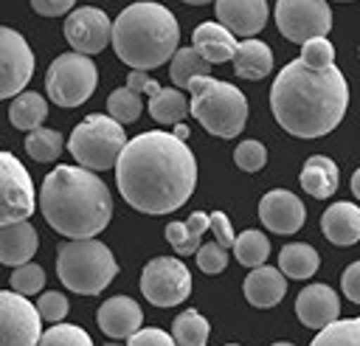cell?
<instances>
[{
  "mask_svg": "<svg viewBox=\"0 0 360 346\" xmlns=\"http://www.w3.org/2000/svg\"><path fill=\"white\" fill-rule=\"evenodd\" d=\"M208 332H211V326L197 309H183L172 321V338L177 346H205Z\"/></svg>",
  "mask_w": 360,
  "mask_h": 346,
  "instance_id": "cell-30",
  "label": "cell"
},
{
  "mask_svg": "<svg viewBox=\"0 0 360 346\" xmlns=\"http://www.w3.org/2000/svg\"><path fill=\"white\" fill-rule=\"evenodd\" d=\"M191 48L205 59V62H211V65H222V62H228V59H233V53H236V39H233V34L222 25V23H200L197 28H194V34H191Z\"/></svg>",
  "mask_w": 360,
  "mask_h": 346,
  "instance_id": "cell-22",
  "label": "cell"
},
{
  "mask_svg": "<svg viewBox=\"0 0 360 346\" xmlns=\"http://www.w3.org/2000/svg\"><path fill=\"white\" fill-rule=\"evenodd\" d=\"M183 3H188V6H205V3H211V0H183Z\"/></svg>",
  "mask_w": 360,
  "mask_h": 346,
  "instance_id": "cell-48",
  "label": "cell"
},
{
  "mask_svg": "<svg viewBox=\"0 0 360 346\" xmlns=\"http://www.w3.org/2000/svg\"><path fill=\"white\" fill-rule=\"evenodd\" d=\"M276 25L290 39L304 45L307 39L326 37L332 28V11L326 0H278Z\"/></svg>",
  "mask_w": 360,
  "mask_h": 346,
  "instance_id": "cell-10",
  "label": "cell"
},
{
  "mask_svg": "<svg viewBox=\"0 0 360 346\" xmlns=\"http://www.w3.org/2000/svg\"><path fill=\"white\" fill-rule=\"evenodd\" d=\"M73 3L76 0H31V8L42 17H59V14H68Z\"/></svg>",
  "mask_w": 360,
  "mask_h": 346,
  "instance_id": "cell-44",
  "label": "cell"
},
{
  "mask_svg": "<svg viewBox=\"0 0 360 346\" xmlns=\"http://www.w3.org/2000/svg\"><path fill=\"white\" fill-rule=\"evenodd\" d=\"M208 225H211V214L194 211L186 222H169L166 239L180 256H191L200 250V239H202V231H208Z\"/></svg>",
  "mask_w": 360,
  "mask_h": 346,
  "instance_id": "cell-25",
  "label": "cell"
},
{
  "mask_svg": "<svg viewBox=\"0 0 360 346\" xmlns=\"http://www.w3.org/2000/svg\"><path fill=\"white\" fill-rule=\"evenodd\" d=\"M233 253H236L239 264H245V267H250V270H253V267H262V264L267 262V256H270V239H267L262 231L248 228V231H242V233L236 236Z\"/></svg>",
  "mask_w": 360,
  "mask_h": 346,
  "instance_id": "cell-31",
  "label": "cell"
},
{
  "mask_svg": "<svg viewBox=\"0 0 360 346\" xmlns=\"http://www.w3.org/2000/svg\"><path fill=\"white\" fill-rule=\"evenodd\" d=\"M62 135L56 132V129H45V127H37V129H31L28 135H25V152L34 158V160H39V163H51V160H56L59 158V152H62Z\"/></svg>",
  "mask_w": 360,
  "mask_h": 346,
  "instance_id": "cell-33",
  "label": "cell"
},
{
  "mask_svg": "<svg viewBox=\"0 0 360 346\" xmlns=\"http://www.w3.org/2000/svg\"><path fill=\"white\" fill-rule=\"evenodd\" d=\"M233 163H236L242 172H259V169L267 163V149H264V143H259V141H242V143L233 149Z\"/></svg>",
  "mask_w": 360,
  "mask_h": 346,
  "instance_id": "cell-38",
  "label": "cell"
},
{
  "mask_svg": "<svg viewBox=\"0 0 360 346\" xmlns=\"http://www.w3.org/2000/svg\"><path fill=\"white\" fill-rule=\"evenodd\" d=\"M45 115H48V104H45V98H42L39 93H34V90H25V93L14 96V101H11V107H8V121H11L17 129H28V132L37 129V127H42Z\"/></svg>",
  "mask_w": 360,
  "mask_h": 346,
  "instance_id": "cell-28",
  "label": "cell"
},
{
  "mask_svg": "<svg viewBox=\"0 0 360 346\" xmlns=\"http://www.w3.org/2000/svg\"><path fill=\"white\" fill-rule=\"evenodd\" d=\"M338 163L326 155H312L307 158L304 169H301V188L315 197V200H326L338 191Z\"/></svg>",
  "mask_w": 360,
  "mask_h": 346,
  "instance_id": "cell-23",
  "label": "cell"
},
{
  "mask_svg": "<svg viewBox=\"0 0 360 346\" xmlns=\"http://www.w3.org/2000/svg\"><path fill=\"white\" fill-rule=\"evenodd\" d=\"M34 208L37 194L28 169L11 152H0V225L28 219Z\"/></svg>",
  "mask_w": 360,
  "mask_h": 346,
  "instance_id": "cell-11",
  "label": "cell"
},
{
  "mask_svg": "<svg viewBox=\"0 0 360 346\" xmlns=\"http://www.w3.org/2000/svg\"><path fill=\"white\" fill-rule=\"evenodd\" d=\"M340 287H343V295H346L349 301L360 304V259L352 262V264L343 270V276H340Z\"/></svg>",
  "mask_w": 360,
  "mask_h": 346,
  "instance_id": "cell-43",
  "label": "cell"
},
{
  "mask_svg": "<svg viewBox=\"0 0 360 346\" xmlns=\"http://www.w3.org/2000/svg\"><path fill=\"white\" fill-rule=\"evenodd\" d=\"M225 264H228V248H222L219 242H205V245H200V250H197V267H200L202 273H208V276L222 273Z\"/></svg>",
  "mask_w": 360,
  "mask_h": 346,
  "instance_id": "cell-39",
  "label": "cell"
},
{
  "mask_svg": "<svg viewBox=\"0 0 360 346\" xmlns=\"http://www.w3.org/2000/svg\"><path fill=\"white\" fill-rule=\"evenodd\" d=\"M65 39L76 53H84V56L98 53L107 48V42H112V23L96 6L73 8L65 17Z\"/></svg>",
  "mask_w": 360,
  "mask_h": 346,
  "instance_id": "cell-14",
  "label": "cell"
},
{
  "mask_svg": "<svg viewBox=\"0 0 360 346\" xmlns=\"http://www.w3.org/2000/svg\"><path fill=\"white\" fill-rule=\"evenodd\" d=\"M304 65H309V68H329L332 62H335V48H332V42L326 39V37H315V39H307L304 45H301V56H298Z\"/></svg>",
  "mask_w": 360,
  "mask_h": 346,
  "instance_id": "cell-37",
  "label": "cell"
},
{
  "mask_svg": "<svg viewBox=\"0 0 360 346\" xmlns=\"http://www.w3.org/2000/svg\"><path fill=\"white\" fill-rule=\"evenodd\" d=\"M177 42V17L160 3H132L112 23V48L132 70L160 68L174 56Z\"/></svg>",
  "mask_w": 360,
  "mask_h": 346,
  "instance_id": "cell-4",
  "label": "cell"
},
{
  "mask_svg": "<svg viewBox=\"0 0 360 346\" xmlns=\"http://www.w3.org/2000/svg\"><path fill=\"white\" fill-rule=\"evenodd\" d=\"M309 346H360V318H338L335 323L318 329Z\"/></svg>",
  "mask_w": 360,
  "mask_h": 346,
  "instance_id": "cell-32",
  "label": "cell"
},
{
  "mask_svg": "<svg viewBox=\"0 0 360 346\" xmlns=\"http://www.w3.org/2000/svg\"><path fill=\"white\" fill-rule=\"evenodd\" d=\"M96 321H98V329H101L107 338L121 340V338H132V335L141 329L143 312H141V307H138L129 295H112V298H107V301L98 307Z\"/></svg>",
  "mask_w": 360,
  "mask_h": 346,
  "instance_id": "cell-18",
  "label": "cell"
},
{
  "mask_svg": "<svg viewBox=\"0 0 360 346\" xmlns=\"http://www.w3.org/2000/svg\"><path fill=\"white\" fill-rule=\"evenodd\" d=\"M188 113L191 107L180 87H160L155 96H149V115L158 124H183Z\"/></svg>",
  "mask_w": 360,
  "mask_h": 346,
  "instance_id": "cell-27",
  "label": "cell"
},
{
  "mask_svg": "<svg viewBox=\"0 0 360 346\" xmlns=\"http://www.w3.org/2000/svg\"><path fill=\"white\" fill-rule=\"evenodd\" d=\"M42 338L39 309L20 293H0V346H37Z\"/></svg>",
  "mask_w": 360,
  "mask_h": 346,
  "instance_id": "cell-12",
  "label": "cell"
},
{
  "mask_svg": "<svg viewBox=\"0 0 360 346\" xmlns=\"http://www.w3.org/2000/svg\"><path fill=\"white\" fill-rule=\"evenodd\" d=\"M169 62V76L177 87H188V82L197 76H211V62H205L194 48H177Z\"/></svg>",
  "mask_w": 360,
  "mask_h": 346,
  "instance_id": "cell-29",
  "label": "cell"
},
{
  "mask_svg": "<svg viewBox=\"0 0 360 346\" xmlns=\"http://www.w3.org/2000/svg\"><path fill=\"white\" fill-rule=\"evenodd\" d=\"M107 346H118V343H107Z\"/></svg>",
  "mask_w": 360,
  "mask_h": 346,
  "instance_id": "cell-50",
  "label": "cell"
},
{
  "mask_svg": "<svg viewBox=\"0 0 360 346\" xmlns=\"http://www.w3.org/2000/svg\"><path fill=\"white\" fill-rule=\"evenodd\" d=\"M349 104L343 73L329 68H309L301 59L284 65L270 87V107L281 129L295 138H321L332 132Z\"/></svg>",
  "mask_w": 360,
  "mask_h": 346,
  "instance_id": "cell-2",
  "label": "cell"
},
{
  "mask_svg": "<svg viewBox=\"0 0 360 346\" xmlns=\"http://www.w3.org/2000/svg\"><path fill=\"white\" fill-rule=\"evenodd\" d=\"M273 346H295V343H287V340H278V343H273Z\"/></svg>",
  "mask_w": 360,
  "mask_h": 346,
  "instance_id": "cell-49",
  "label": "cell"
},
{
  "mask_svg": "<svg viewBox=\"0 0 360 346\" xmlns=\"http://www.w3.org/2000/svg\"><path fill=\"white\" fill-rule=\"evenodd\" d=\"M37 245H39V239L28 219L0 225V264L20 267V264L31 262V256L37 253Z\"/></svg>",
  "mask_w": 360,
  "mask_h": 346,
  "instance_id": "cell-20",
  "label": "cell"
},
{
  "mask_svg": "<svg viewBox=\"0 0 360 346\" xmlns=\"http://www.w3.org/2000/svg\"><path fill=\"white\" fill-rule=\"evenodd\" d=\"M8 284H11V290L20 293V295H34V293H39V290L45 287V270H42L39 264H34V262H25V264L14 267Z\"/></svg>",
  "mask_w": 360,
  "mask_h": 346,
  "instance_id": "cell-36",
  "label": "cell"
},
{
  "mask_svg": "<svg viewBox=\"0 0 360 346\" xmlns=\"http://www.w3.org/2000/svg\"><path fill=\"white\" fill-rule=\"evenodd\" d=\"M318 264H321L318 250L304 242H290L278 253V270L287 278H309L318 270Z\"/></svg>",
  "mask_w": 360,
  "mask_h": 346,
  "instance_id": "cell-26",
  "label": "cell"
},
{
  "mask_svg": "<svg viewBox=\"0 0 360 346\" xmlns=\"http://www.w3.org/2000/svg\"><path fill=\"white\" fill-rule=\"evenodd\" d=\"M228 346H239V343H228Z\"/></svg>",
  "mask_w": 360,
  "mask_h": 346,
  "instance_id": "cell-51",
  "label": "cell"
},
{
  "mask_svg": "<svg viewBox=\"0 0 360 346\" xmlns=\"http://www.w3.org/2000/svg\"><path fill=\"white\" fill-rule=\"evenodd\" d=\"M107 113L118 121V124H132L141 118L143 113V101H141V93L129 90V87H118L110 93L107 98Z\"/></svg>",
  "mask_w": 360,
  "mask_h": 346,
  "instance_id": "cell-34",
  "label": "cell"
},
{
  "mask_svg": "<svg viewBox=\"0 0 360 346\" xmlns=\"http://www.w3.org/2000/svg\"><path fill=\"white\" fill-rule=\"evenodd\" d=\"M233 70L239 79H264L273 70V51L262 39H242L233 53Z\"/></svg>",
  "mask_w": 360,
  "mask_h": 346,
  "instance_id": "cell-24",
  "label": "cell"
},
{
  "mask_svg": "<svg viewBox=\"0 0 360 346\" xmlns=\"http://www.w3.org/2000/svg\"><path fill=\"white\" fill-rule=\"evenodd\" d=\"M37 309H39V315H42L45 321H51V323H62V318L68 315L70 307H68V298H65L59 290H48V293L39 295Z\"/></svg>",
  "mask_w": 360,
  "mask_h": 346,
  "instance_id": "cell-40",
  "label": "cell"
},
{
  "mask_svg": "<svg viewBox=\"0 0 360 346\" xmlns=\"http://www.w3.org/2000/svg\"><path fill=\"white\" fill-rule=\"evenodd\" d=\"M118 273L115 256L104 242L96 239H70L56 250V276L59 281L82 295H98Z\"/></svg>",
  "mask_w": 360,
  "mask_h": 346,
  "instance_id": "cell-6",
  "label": "cell"
},
{
  "mask_svg": "<svg viewBox=\"0 0 360 346\" xmlns=\"http://www.w3.org/2000/svg\"><path fill=\"white\" fill-rule=\"evenodd\" d=\"M124 146H127L124 124H118L112 115H98V113L79 121L68 138L70 155L76 158L79 166L90 172H104L115 166Z\"/></svg>",
  "mask_w": 360,
  "mask_h": 346,
  "instance_id": "cell-7",
  "label": "cell"
},
{
  "mask_svg": "<svg viewBox=\"0 0 360 346\" xmlns=\"http://www.w3.org/2000/svg\"><path fill=\"white\" fill-rule=\"evenodd\" d=\"M141 293L155 307H174L191 293V273L174 256L152 259L141 273Z\"/></svg>",
  "mask_w": 360,
  "mask_h": 346,
  "instance_id": "cell-9",
  "label": "cell"
},
{
  "mask_svg": "<svg viewBox=\"0 0 360 346\" xmlns=\"http://www.w3.org/2000/svg\"><path fill=\"white\" fill-rule=\"evenodd\" d=\"M321 231L338 248L357 245L360 242V208L354 203H332L321 214Z\"/></svg>",
  "mask_w": 360,
  "mask_h": 346,
  "instance_id": "cell-19",
  "label": "cell"
},
{
  "mask_svg": "<svg viewBox=\"0 0 360 346\" xmlns=\"http://www.w3.org/2000/svg\"><path fill=\"white\" fill-rule=\"evenodd\" d=\"M34 73V53L22 34L8 25H0V101L20 96L22 87L31 82Z\"/></svg>",
  "mask_w": 360,
  "mask_h": 346,
  "instance_id": "cell-13",
  "label": "cell"
},
{
  "mask_svg": "<svg viewBox=\"0 0 360 346\" xmlns=\"http://www.w3.org/2000/svg\"><path fill=\"white\" fill-rule=\"evenodd\" d=\"M242 290H245V298H248L253 307L267 309V307H276V304L284 298V293H287V278H284V273H281L278 267L262 264V267H253V270L248 273Z\"/></svg>",
  "mask_w": 360,
  "mask_h": 346,
  "instance_id": "cell-21",
  "label": "cell"
},
{
  "mask_svg": "<svg viewBox=\"0 0 360 346\" xmlns=\"http://www.w3.org/2000/svg\"><path fill=\"white\" fill-rule=\"evenodd\" d=\"M211 233H214V242H219L222 248H233V242H236V233H233V228H231V219H228V214H222V211H214L211 214Z\"/></svg>",
  "mask_w": 360,
  "mask_h": 346,
  "instance_id": "cell-42",
  "label": "cell"
},
{
  "mask_svg": "<svg viewBox=\"0 0 360 346\" xmlns=\"http://www.w3.org/2000/svg\"><path fill=\"white\" fill-rule=\"evenodd\" d=\"M174 135H177L180 141H186V138H188V127H186V124H174Z\"/></svg>",
  "mask_w": 360,
  "mask_h": 346,
  "instance_id": "cell-47",
  "label": "cell"
},
{
  "mask_svg": "<svg viewBox=\"0 0 360 346\" xmlns=\"http://www.w3.org/2000/svg\"><path fill=\"white\" fill-rule=\"evenodd\" d=\"M217 23L233 37H253L267 23V0H217Z\"/></svg>",
  "mask_w": 360,
  "mask_h": 346,
  "instance_id": "cell-17",
  "label": "cell"
},
{
  "mask_svg": "<svg viewBox=\"0 0 360 346\" xmlns=\"http://www.w3.org/2000/svg\"><path fill=\"white\" fill-rule=\"evenodd\" d=\"M127 87L135 90V93H146V96H155V93L160 90V84H158L155 79H149L146 70H129V76H127Z\"/></svg>",
  "mask_w": 360,
  "mask_h": 346,
  "instance_id": "cell-45",
  "label": "cell"
},
{
  "mask_svg": "<svg viewBox=\"0 0 360 346\" xmlns=\"http://www.w3.org/2000/svg\"><path fill=\"white\" fill-rule=\"evenodd\" d=\"M191 93V115L217 138H233L248 121V98L236 84L214 76H197L186 87Z\"/></svg>",
  "mask_w": 360,
  "mask_h": 346,
  "instance_id": "cell-5",
  "label": "cell"
},
{
  "mask_svg": "<svg viewBox=\"0 0 360 346\" xmlns=\"http://www.w3.org/2000/svg\"><path fill=\"white\" fill-rule=\"evenodd\" d=\"M352 194H354V197L360 200V169H357V172L352 174Z\"/></svg>",
  "mask_w": 360,
  "mask_h": 346,
  "instance_id": "cell-46",
  "label": "cell"
},
{
  "mask_svg": "<svg viewBox=\"0 0 360 346\" xmlns=\"http://www.w3.org/2000/svg\"><path fill=\"white\" fill-rule=\"evenodd\" d=\"M42 217L68 239H93L112 217L110 188L84 166H56L42 180Z\"/></svg>",
  "mask_w": 360,
  "mask_h": 346,
  "instance_id": "cell-3",
  "label": "cell"
},
{
  "mask_svg": "<svg viewBox=\"0 0 360 346\" xmlns=\"http://www.w3.org/2000/svg\"><path fill=\"white\" fill-rule=\"evenodd\" d=\"M115 183L135 211L172 214L197 186V160L174 132L149 129L127 141L115 163Z\"/></svg>",
  "mask_w": 360,
  "mask_h": 346,
  "instance_id": "cell-1",
  "label": "cell"
},
{
  "mask_svg": "<svg viewBox=\"0 0 360 346\" xmlns=\"http://www.w3.org/2000/svg\"><path fill=\"white\" fill-rule=\"evenodd\" d=\"M127 346H177L174 338L158 326H146V329H138L132 338H127Z\"/></svg>",
  "mask_w": 360,
  "mask_h": 346,
  "instance_id": "cell-41",
  "label": "cell"
},
{
  "mask_svg": "<svg viewBox=\"0 0 360 346\" xmlns=\"http://www.w3.org/2000/svg\"><path fill=\"white\" fill-rule=\"evenodd\" d=\"M37 346H93L90 335L76 323H53L42 332Z\"/></svg>",
  "mask_w": 360,
  "mask_h": 346,
  "instance_id": "cell-35",
  "label": "cell"
},
{
  "mask_svg": "<svg viewBox=\"0 0 360 346\" xmlns=\"http://www.w3.org/2000/svg\"><path fill=\"white\" fill-rule=\"evenodd\" d=\"M98 84V70L90 62V56L84 53H59L48 73H45V90L48 98L59 107H79L82 101H87L93 96Z\"/></svg>",
  "mask_w": 360,
  "mask_h": 346,
  "instance_id": "cell-8",
  "label": "cell"
},
{
  "mask_svg": "<svg viewBox=\"0 0 360 346\" xmlns=\"http://www.w3.org/2000/svg\"><path fill=\"white\" fill-rule=\"evenodd\" d=\"M295 315L309 329H323L338 321L340 298L329 284H309L295 298Z\"/></svg>",
  "mask_w": 360,
  "mask_h": 346,
  "instance_id": "cell-16",
  "label": "cell"
},
{
  "mask_svg": "<svg viewBox=\"0 0 360 346\" xmlns=\"http://www.w3.org/2000/svg\"><path fill=\"white\" fill-rule=\"evenodd\" d=\"M259 219L264 222V228H270L273 233H295L301 231L304 219H307V208L301 203V197H295L287 188H273L262 197L259 203Z\"/></svg>",
  "mask_w": 360,
  "mask_h": 346,
  "instance_id": "cell-15",
  "label": "cell"
}]
</instances>
